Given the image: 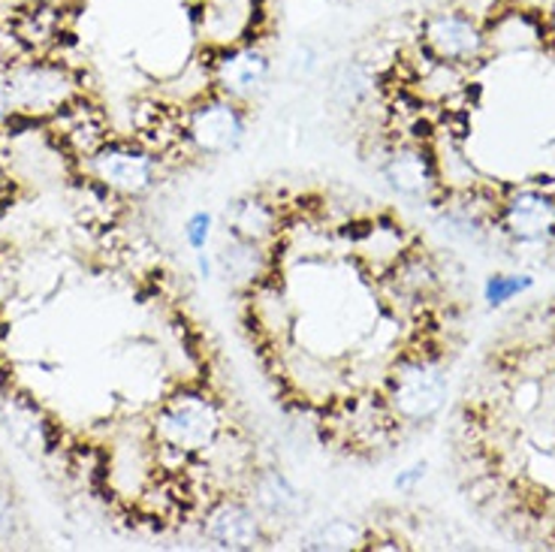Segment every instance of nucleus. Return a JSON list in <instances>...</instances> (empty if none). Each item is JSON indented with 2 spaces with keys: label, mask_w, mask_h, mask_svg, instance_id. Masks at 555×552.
<instances>
[{
  "label": "nucleus",
  "mask_w": 555,
  "mask_h": 552,
  "mask_svg": "<svg viewBox=\"0 0 555 552\" xmlns=\"http://www.w3.org/2000/svg\"><path fill=\"white\" fill-rule=\"evenodd\" d=\"M154 432L164 447L179 453H199L215 447L221 435V411L203 393H179L154 420Z\"/></svg>",
  "instance_id": "nucleus-1"
},
{
  "label": "nucleus",
  "mask_w": 555,
  "mask_h": 552,
  "mask_svg": "<svg viewBox=\"0 0 555 552\" xmlns=\"http://www.w3.org/2000/svg\"><path fill=\"white\" fill-rule=\"evenodd\" d=\"M416 40H420L423 55L441 61V64H453L459 69L483 61L489 52L486 30L465 10H438V13L426 15Z\"/></svg>",
  "instance_id": "nucleus-2"
},
{
  "label": "nucleus",
  "mask_w": 555,
  "mask_h": 552,
  "mask_svg": "<svg viewBox=\"0 0 555 552\" xmlns=\"http://www.w3.org/2000/svg\"><path fill=\"white\" fill-rule=\"evenodd\" d=\"M447 374L435 359H408L389 377V408L404 423H426L444 408Z\"/></svg>",
  "instance_id": "nucleus-3"
},
{
  "label": "nucleus",
  "mask_w": 555,
  "mask_h": 552,
  "mask_svg": "<svg viewBox=\"0 0 555 552\" xmlns=\"http://www.w3.org/2000/svg\"><path fill=\"white\" fill-rule=\"evenodd\" d=\"M245 103L218 94L203 103H196L191 118H188V139L194 142V149L208 157H221V154L236 152L248 130L245 118Z\"/></svg>",
  "instance_id": "nucleus-4"
},
{
  "label": "nucleus",
  "mask_w": 555,
  "mask_h": 552,
  "mask_svg": "<svg viewBox=\"0 0 555 552\" xmlns=\"http://www.w3.org/2000/svg\"><path fill=\"white\" fill-rule=\"evenodd\" d=\"M10 103L18 112H52L61 110L73 94V79L67 69L55 64H22L13 73H7Z\"/></svg>",
  "instance_id": "nucleus-5"
},
{
  "label": "nucleus",
  "mask_w": 555,
  "mask_h": 552,
  "mask_svg": "<svg viewBox=\"0 0 555 552\" xmlns=\"http://www.w3.org/2000/svg\"><path fill=\"white\" fill-rule=\"evenodd\" d=\"M499 227L519 245H541L555 235V196L522 188L499 208Z\"/></svg>",
  "instance_id": "nucleus-6"
},
{
  "label": "nucleus",
  "mask_w": 555,
  "mask_h": 552,
  "mask_svg": "<svg viewBox=\"0 0 555 552\" xmlns=\"http://www.w3.org/2000/svg\"><path fill=\"white\" fill-rule=\"evenodd\" d=\"M203 531L221 550H260L272 540L263 513L245 501H221L218 508H211Z\"/></svg>",
  "instance_id": "nucleus-7"
},
{
  "label": "nucleus",
  "mask_w": 555,
  "mask_h": 552,
  "mask_svg": "<svg viewBox=\"0 0 555 552\" xmlns=\"http://www.w3.org/2000/svg\"><path fill=\"white\" fill-rule=\"evenodd\" d=\"M269 76H272V61L260 46H236L215 61V82L221 94L238 103L260 98L269 85Z\"/></svg>",
  "instance_id": "nucleus-8"
},
{
  "label": "nucleus",
  "mask_w": 555,
  "mask_h": 552,
  "mask_svg": "<svg viewBox=\"0 0 555 552\" xmlns=\"http://www.w3.org/2000/svg\"><path fill=\"white\" fill-rule=\"evenodd\" d=\"M250 504L263 513L266 523L296 525L306 519L311 511V501L299 489L291 484V477L284 471H257L254 484H250Z\"/></svg>",
  "instance_id": "nucleus-9"
},
{
  "label": "nucleus",
  "mask_w": 555,
  "mask_h": 552,
  "mask_svg": "<svg viewBox=\"0 0 555 552\" xmlns=\"http://www.w3.org/2000/svg\"><path fill=\"white\" fill-rule=\"evenodd\" d=\"M94 172L109 188L133 196L152 191L154 181H157V169H154L152 157L145 152H137V149H121V145L100 152L94 157Z\"/></svg>",
  "instance_id": "nucleus-10"
},
{
  "label": "nucleus",
  "mask_w": 555,
  "mask_h": 552,
  "mask_svg": "<svg viewBox=\"0 0 555 552\" xmlns=\"http://www.w3.org/2000/svg\"><path fill=\"white\" fill-rule=\"evenodd\" d=\"M380 172L389 181V188L402 196H429L431 188L438 184V166L431 161V154L416 145L396 149L384 161Z\"/></svg>",
  "instance_id": "nucleus-11"
},
{
  "label": "nucleus",
  "mask_w": 555,
  "mask_h": 552,
  "mask_svg": "<svg viewBox=\"0 0 555 552\" xmlns=\"http://www.w3.org/2000/svg\"><path fill=\"white\" fill-rule=\"evenodd\" d=\"M223 221H227V233L245 239V242H254V245H266L278 233L275 206L266 203L263 196L254 194L233 200L223 211Z\"/></svg>",
  "instance_id": "nucleus-12"
},
{
  "label": "nucleus",
  "mask_w": 555,
  "mask_h": 552,
  "mask_svg": "<svg viewBox=\"0 0 555 552\" xmlns=\"http://www.w3.org/2000/svg\"><path fill=\"white\" fill-rule=\"evenodd\" d=\"M218 262H221L223 275L230 278L233 284H245V287L257 284L266 272L263 245H254V242H245V239L227 233Z\"/></svg>",
  "instance_id": "nucleus-13"
},
{
  "label": "nucleus",
  "mask_w": 555,
  "mask_h": 552,
  "mask_svg": "<svg viewBox=\"0 0 555 552\" xmlns=\"http://www.w3.org/2000/svg\"><path fill=\"white\" fill-rule=\"evenodd\" d=\"M365 540H369L365 525L357 523V519L335 516V519H326V523L306 531L299 538V547L302 550H360Z\"/></svg>",
  "instance_id": "nucleus-14"
},
{
  "label": "nucleus",
  "mask_w": 555,
  "mask_h": 552,
  "mask_svg": "<svg viewBox=\"0 0 555 552\" xmlns=\"http://www.w3.org/2000/svg\"><path fill=\"white\" fill-rule=\"evenodd\" d=\"M3 426L10 432V438L22 450H28V453H40L42 447H46V432H42L40 420H37V414L30 411L28 405L7 401L3 405Z\"/></svg>",
  "instance_id": "nucleus-15"
},
{
  "label": "nucleus",
  "mask_w": 555,
  "mask_h": 552,
  "mask_svg": "<svg viewBox=\"0 0 555 552\" xmlns=\"http://www.w3.org/2000/svg\"><path fill=\"white\" fill-rule=\"evenodd\" d=\"M531 284H534V281L528 275H489V281H486L483 287V296L492 308H499V305L516 299L519 293L531 291Z\"/></svg>",
  "instance_id": "nucleus-16"
},
{
  "label": "nucleus",
  "mask_w": 555,
  "mask_h": 552,
  "mask_svg": "<svg viewBox=\"0 0 555 552\" xmlns=\"http://www.w3.org/2000/svg\"><path fill=\"white\" fill-rule=\"evenodd\" d=\"M211 211H194L188 223H184V239H188V245L194 251H206L208 239H211Z\"/></svg>",
  "instance_id": "nucleus-17"
},
{
  "label": "nucleus",
  "mask_w": 555,
  "mask_h": 552,
  "mask_svg": "<svg viewBox=\"0 0 555 552\" xmlns=\"http://www.w3.org/2000/svg\"><path fill=\"white\" fill-rule=\"evenodd\" d=\"M318 64H320V55L311 42H299V46L293 49L291 69L296 73V76H311V73L318 69Z\"/></svg>",
  "instance_id": "nucleus-18"
},
{
  "label": "nucleus",
  "mask_w": 555,
  "mask_h": 552,
  "mask_svg": "<svg viewBox=\"0 0 555 552\" xmlns=\"http://www.w3.org/2000/svg\"><path fill=\"white\" fill-rule=\"evenodd\" d=\"M426 468H429L426 462H416V465H411L408 471H399V477H396V489H399V492H411V489L426 477Z\"/></svg>",
  "instance_id": "nucleus-19"
},
{
  "label": "nucleus",
  "mask_w": 555,
  "mask_h": 552,
  "mask_svg": "<svg viewBox=\"0 0 555 552\" xmlns=\"http://www.w3.org/2000/svg\"><path fill=\"white\" fill-rule=\"evenodd\" d=\"M13 508H10V501L0 496V540H7L10 535H13Z\"/></svg>",
  "instance_id": "nucleus-20"
},
{
  "label": "nucleus",
  "mask_w": 555,
  "mask_h": 552,
  "mask_svg": "<svg viewBox=\"0 0 555 552\" xmlns=\"http://www.w3.org/2000/svg\"><path fill=\"white\" fill-rule=\"evenodd\" d=\"M10 110H13V103H10V88H7V76L0 73V121L10 115Z\"/></svg>",
  "instance_id": "nucleus-21"
},
{
  "label": "nucleus",
  "mask_w": 555,
  "mask_h": 552,
  "mask_svg": "<svg viewBox=\"0 0 555 552\" xmlns=\"http://www.w3.org/2000/svg\"><path fill=\"white\" fill-rule=\"evenodd\" d=\"M196 266H199V275L211 278V260H208L206 251H196Z\"/></svg>",
  "instance_id": "nucleus-22"
},
{
  "label": "nucleus",
  "mask_w": 555,
  "mask_h": 552,
  "mask_svg": "<svg viewBox=\"0 0 555 552\" xmlns=\"http://www.w3.org/2000/svg\"><path fill=\"white\" fill-rule=\"evenodd\" d=\"M543 22H546V30H550V37L555 40V0L550 3V10H546V15H543Z\"/></svg>",
  "instance_id": "nucleus-23"
},
{
  "label": "nucleus",
  "mask_w": 555,
  "mask_h": 552,
  "mask_svg": "<svg viewBox=\"0 0 555 552\" xmlns=\"http://www.w3.org/2000/svg\"><path fill=\"white\" fill-rule=\"evenodd\" d=\"M13 3H30V7H37V3H46V0H13Z\"/></svg>",
  "instance_id": "nucleus-24"
}]
</instances>
